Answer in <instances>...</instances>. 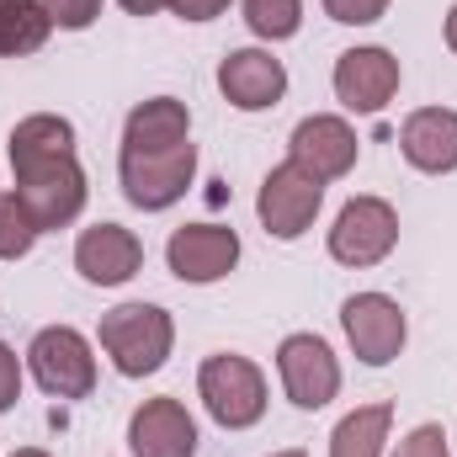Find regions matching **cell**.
<instances>
[{"label":"cell","mask_w":457,"mask_h":457,"mask_svg":"<svg viewBox=\"0 0 457 457\" xmlns=\"http://www.w3.org/2000/svg\"><path fill=\"white\" fill-rule=\"evenodd\" d=\"M176 345V325L160 303H117L102 314V351L122 378H149L165 367Z\"/></svg>","instance_id":"obj_1"},{"label":"cell","mask_w":457,"mask_h":457,"mask_svg":"<svg viewBox=\"0 0 457 457\" xmlns=\"http://www.w3.org/2000/svg\"><path fill=\"white\" fill-rule=\"evenodd\" d=\"M197 394H203L208 415L224 431H250L266 415V378H261V367L250 356H234V351H219V356L203 361Z\"/></svg>","instance_id":"obj_2"},{"label":"cell","mask_w":457,"mask_h":457,"mask_svg":"<svg viewBox=\"0 0 457 457\" xmlns=\"http://www.w3.org/2000/svg\"><path fill=\"white\" fill-rule=\"evenodd\" d=\"M16 197L32 213V224L43 228H64L80 219L86 208V170L75 154H54V160H32L16 165Z\"/></svg>","instance_id":"obj_3"},{"label":"cell","mask_w":457,"mask_h":457,"mask_svg":"<svg viewBox=\"0 0 457 457\" xmlns=\"http://www.w3.org/2000/svg\"><path fill=\"white\" fill-rule=\"evenodd\" d=\"M192 176H197V149H192V138L176 144V149H154V154H133V149L117 154L122 197H128L133 208H144V213H160V208L181 203L187 187H192Z\"/></svg>","instance_id":"obj_4"},{"label":"cell","mask_w":457,"mask_h":457,"mask_svg":"<svg viewBox=\"0 0 457 457\" xmlns=\"http://www.w3.org/2000/svg\"><path fill=\"white\" fill-rule=\"evenodd\" d=\"M27 361H32V378L48 399H86L96 388V356L91 341L70 325H48L37 330L27 345Z\"/></svg>","instance_id":"obj_5"},{"label":"cell","mask_w":457,"mask_h":457,"mask_svg":"<svg viewBox=\"0 0 457 457\" xmlns=\"http://www.w3.org/2000/svg\"><path fill=\"white\" fill-rule=\"evenodd\" d=\"M394 245H399V213H394V203H383V197H351L336 213L330 255L341 266H378Z\"/></svg>","instance_id":"obj_6"},{"label":"cell","mask_w":457,"mask_h":457,"mask_svg":"<svg viewBox=\"0 0 457 457\" xmlns=\"http://www.w3.org/2000/svg\"><path fill=\"white\" fill-rule=\"evenodd\" d=\"M320 203H325V181H314L303 165L282 160V165L261 181L255 213H261L266 234H277V239H298L303 228L320 219Z\"/></svg>","instance_id":"obj_7"},{"label":"cell","mask_w":457,"mask_h":457,"mask_svg":"<svg viewBox=\"0 0 457 457\" xmlns=\"http://www.w3.org/2000/svg\"><path fill=\"white\" fill-rule=\"evenodd\" d=\"M277 372H282V388H287V399L298 410H325L341 394V361H336V351L320 336H309V330H298V336H287V341L277 345Z\"/></svg>","instance_id":"obj_8"},{"label":"cell","mask_w":457,"mask_h":457,"mask_svg":"<svg viewBox=\"0 0 457 457\" xmlns=\"http://www.w3.org/2000/svg\"><path fill=\"white\" fill-rule=\"evenodd\" d=\"M341 330L367 367H388L404 351L410 320H404V309L388 293H356V298L341 303Z\"/></svg>","instance_id":"obj_9"},{"label":"cell","mask_w":457,"mask_h":457,"mask_svg":"<svg viewBox=\"0 0 457 457\" xmlns=\"http://www.w3.org/2000/svg\"><path fill=\"white\" fill-rule=\"evenodd\" d=\"M287 160L303 165L314 181H341L356 165V128L336 112H314L303 117L287 138Z\"/></svg>","instance_id":"obj_10"},{"label":"cell","mask_w":457,"mask_h":457,"mask_svg":"<svg viewBox=\"0 0 457 457\" xmlns=\"http://www.w3.org/2000/svg\"><path fill=\"white\" fill-rule=\"evenodd\" d=\"M399 96V59L388 48H345L336 59V102L345 112H383Z\"/></svg>","instance_id":"obj_11"},{"label":"cell","mask_w":457,"mask_h":457,"mask_svg":"<svg viewBox=\"0 0 457 457\" xmlns=\"http://www.w3.org/2000/svg\"><path fill=\"white\" fill-rule=\"evenodd\" d=\"M165 261H170V271L181 282H197V287L219 282V277H228L239 266V234L224 224H187L170 234Z\"/></svg>","instance_id":"obj_12"},{"label":"cell","mask_w":457,"mask_h":457,"mask_svg":"<svg viewBox=\"0 0 457 457\" xmlns=\"http://www.w3.org/2000/svg\"><path fill=\"white\" fill-rule=\"evenodd\" d=\"M219 91L239 112H266V107H277L287 96V70L266 48H234L219 64Z\"/></svg>","instance_id":"obj_13"},{"label":"cell","mask_w":457,"mask_h":457,"mask_svg":"<svg viewBox=\"0 0 457 457\" xmlns=\"http://www.w3.org/2000/svg\"><path fill=\"white\" fill-rule=\"evenodd\" d=\"M133 457H192L197 453V420L181 399H144L128 420Z\"/></svg>","instance_id":"obj_14"},{"label":"cell","mask_w":457,"mask_h":457,"mask_svg":"<svg viewBox=\"0 0 457 457\" xmlns=\"http://www.w3.org/2000/svg\"><path fill=\"white\" fill-rule=\"evenodd\" d=\"M144 266V245L138 234L122 224H96V228H80L75 239V271L96 287H122L133 271Z\"/></svg>","instance_id":"obj_15"},{"label":"cell","mask_w":457,"mask_h":457,"mask_svg":"<svg viewBox=\"0 0 457 457\" xmlns=\"http://www.w3.org/2000/svg\"><path fill=\"white\" fill-rule=\"evenodd\" d=\"M399 149L426 176L457 170V112L453 107H420V112H410L404 128H399Z\"/></svg>","instance_id":"obj_16"},{"label":"cell","mask_w":457,"mask_h":457,"mask_svg":"<svg viewBox=\"0 0 457 457\" xmlns=\"http://www.w3.org/2000/svg\"><path fill=\"white\" fill-rule=\"evenodd\" d=\"M192 138V112L187 102L176 96H154V102H138L128 122H122V149L133 154H154V149H176Z\"/></svg>","instance_id":"obj_17"},{"label":"cell","mask_w":457,"mask_h":457,"mask_svg":"<svg viewBox=\"0 0 457 457\" xmlns=\"http://www.w3.org/2000/svg\"><path fill=\"white\" fill-rule=\"evenodd\" d=\"M5 149H11V170H16V165H32V160L75 154V128H70V117L32 112V117H21V122L11 128Z\"/></svg>","instance_id":"obj_18"},{"label":"cell","mask_w":457,"mask_h":457,"mask_svg":"<svg viewBox=\"0 0 457 457\" xmlns=\"http://www.w3.org/2000/svg\"><path fill=\"white\" fill-rule=\"evenodd\" d=\"M388 426H394V404H361V410H351L336 426V436H330V457H383Z\"/></svg>","instance_id":"obj_19"},{"label":"cell","mask_w":457,"mask_h":457,"mask_svg":"<svg viewBox=\"0 0 457 457\" xmlns=\"http://www.w3.org/2000/svg\"><path fill=\"white\" fill-rule=\"evenodd\" d=\"M54 21L43 11V0H21L5 21H0V59H21V54H37L48 43Z\"/></svg>","instance_id":"obj_20"},{"label":"cell","mask_w":457,"mask_h":457,"mask_svg":"<svg viewBox=\"0 0 457 457\" xmlns=\"http://www.w3.org/2000/svg\"><path fill=\"white\" fill-rule=\"evenodd\" d=\"M245 27L266 43H282L303 27V0H245Z\"/></svg>","instance_id":"obj_21"},{"label":"cell","mask_w":457,"mask_h":457,"mask_svg":"<svg viewBox=\"0 0 457 457\" xmlns=\"http://www.w3.org/2000/svg\"><path fill=\"white\" fill-rule=\"evenodd\" d=\"M43 228L32 224V213L21 208L16 192H0V261H21L32 245H37Z\"/></svg>","instance_id":"obj_22"},{"label":"cell","mask_w":457,"mask_h":457,"mask_svg":"<svg viewBox=\"0 0 457 457\" xmlns=\"http://www.w3.org/2000/svg\"><path fill=\"white\" fill-rule=\"evenodd\" d=\"M48 21L64 27V32H86L96 16H102V0H43Z\"/></svg>","instance_id":"obj_23"},{"label":"cell","mask_w":457,"mask_h":457,"mask_svg":"<svg viewBox=\"0 0 457 457\" xmlns=\"http://www.w3.org/2000/svg\"><path fill=\"white\" fill-rule=\"evenodd\" d=\"M325 11H330V21H341V27H372V21H383L388 0H325Z\"/></svg>","instance_id":"obj_24"},{"label":"cell","mask_w":457,"mask_h":457,"mask_svg":"<svg viewBox=\"0 0 457 457\" xmlns=\"http://www.w3.org/2000/svg\"><path fill=\"white\" fill-rule=\"evenodd\" d=\"M394 457H453L447 453V431H442V426H415V431L394 447Z\"/></svg>","instance_id":"obj_25"},{"label":"cell","mask_w":457,"mask_h":457,"mask_svg":"<svg viewBox=\"0 0 457 457\" xmlns=\"http://www.w3.org/2000/svg\"><path fill=\"white\" fill-rule=\"evenodd\" d=\"M21 399V361H16V351L0 341V415L11 410Z\"/></svg>","instance_id":"obj_26"},{"label":"cell","mask_w":457,"mask_h":457,"mask_svg":"<svg viewBox=\"0 0 457 457\" xmlns=\"http://www.w3.org/2000/svg\"><path fill=\"white\" fill-rule=\"evenodd\" d=\"M170 11H176L181 21H213V16L228 11V0H170Z\"/></svg>","instance_id":"obj_27"},{"label":"cell","mask_w":457,"mask_h":457,"mask_svg":"<svg viewBox=\"0 0 457 457\" xmlns=\"http://www.w3.org/2000/svg\"><path fill=\"white\" fill-rule=\"evenodd\" d=\"M122 11H133V16H154V11H165L170 0H117Z\"/></svg>","instance_id":"obj_28"},{"label":"cell","mask_w":457,"mask_h":457,"mask_svg":"<svg viewBox=\"0 0 457 457\" xmlns=\"http://www.w3.org/2000/svg\"><path fill=\"white\" fill-rule=\"evenodd\" d=\"M447 48H453V54H457V5H453V11H447Z\"/></svg>","instance_id":"obj_29"},{"label":"cell","mask_w":457,"mask_h":457,"mask_svg":"<svg viewBox=\"0 0 457 457\" xmlns=\"http://www.w3.org/2000/svg\"><path fill=\"white\" fill-rule=\"evenodd\" d=\"M11 457H48V453H43V447H16Z\"/></svg>","instance_id":"obj_30"},{"label":"cell","mask_w":457,"mask_h":457,"mask_svg":"<svg viewBox=\"0 0 457 457\" xmlns=\"http://www.w3.org/2000/svg\"><path fill=\"white\" fill-rule=\"evenodd\" d=\"M16 5H21V0H0V21H5V16H11Z\"/></svg>","instance_id":"obj_31"},{"label":"cell","mask_w":457,"mask_h":457,"mask_svg":"<svg viewBox=\"0 0 457 457\" xmlns=\"http://www.w3.org/2000/svg\"><path fill=\"white\" fill-rule=\"evenodd\" d=\"M271 457H309V453H298V447H287V453H271Z\"/></svg>","instance_id":"obj_32"}]
</instances>
